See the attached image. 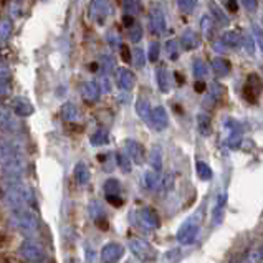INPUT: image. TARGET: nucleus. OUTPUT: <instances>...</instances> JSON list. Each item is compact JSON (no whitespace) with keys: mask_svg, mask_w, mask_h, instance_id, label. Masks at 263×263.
I'll return each mask as SVG.
<instances>
[{"mask_svg":"<svg viewBox=\"0 0 263 263\" xmlns=\"http://www.w3.org/2000/svg\"><path fill=\"white\" fill-rule=\"evenodd\" d=\"M202 28L207 32V35L210 33H214V30H212V20L209 19V17H204L202 19Z\"/></svg>","mask_w":263,"mask_h":263,"instance_id":"nucleus-9","label":"nucleus"},{"mask_svg":"<svg viewBox=\"0 0 263 263\" xmlns=\"http://www.w3.org/2000/svg\"><path fill=\"white\" fill-rule=\"evenodd\" d=\"M210 12H212V17L215 19V22L218 25H223V27H227V25L230 24V20H229V17L225 15V12L222 10L220 7L217 5L215 2H210Z\"/></svg>","mask_w":263,"mask_h":263,"instance_id":"nucleus-2","label":"nucleus"},{"mask_svg":"<svg viewBox=\"0 0 263 263\" xmlns=\"http://www.w3.org/2000/svg\"><path fill=\"white\" fill-rule=\"evenodd\" d=\"M242 2V5L247 8V12L250 14H255L257 8H258V0H240Z\"/></svg>","mask_w":263,"mask_h":263,"instance_id":"nucleus-6","label":"nucleus"},{"mask_svg":"<svg viewBox=\"0 0 263 263\" xmlns=\"http://www.w3.org/2000/svg\"><path fill=\"white\" fill-rule=\"evenodd\" d=\"M242 42L245 45V50H247L248 53H253V50H255V38H253L252 35H243Z\"/></svg>","mask_w":263,"mask_h":263,"instance_id":"nucleus-5","label":"nucleus"},{"mask_svg":"<svg viewBox=\"0 0 263 263\" xmlns=\"http://www.w3.org/2000/svg\"><path fill=\"white\" fill-rule=\"evenodd\" d=\"M253 32H255L257 40L260 42V47H262V50H263V33H262L260 27H258V25H253Z\"/></svg>","mask_w":263,"mask_h":263,"instance_id":"nucleus-10","label":"nucleus"},{"mask_svg":"<svg viewBox=\"0 0 263 263\" xmlns=\"http://www.w3.org/2000/svg\"><path fill=\"white\" fill-rule=\"evenodd\" d=\"M212 67H214V72H215L218 76H223L230 72V61L225 60V58H215L212 61Z\"/></svg>","mask_w":263,"mask_h":263,"instance_id":"nucleus-4","label":"nucleus"},{"mask_svg":"<svg viewBox=\"0 0 263 263\" xmlns=\"http://www.w3.org/2000/svg\"><path fill=\"white\" fill-rule=\"evenodd\" d=\"M262 90V81L260 78L257 76V74H250L248 76V81H247V86H245V96H250V93H252V98H250V101H255V98L258 96V93H260Z\"/></svg>","mask_w":263,"mask_h":263,"instance_id":"nucleus-1","label":"nucleus"},{"mask_svg":"<svg viewBox=\"0 0 263 263\" xmlns=\"http://www.w3.org/2000/svg\"><path fill=\"white\" fill-rule=\"evenodd\" d=\"M195 3H197V0H179V5L186 12H191L192 8L195 7Z\"/></svg>","mask_w":263,"mask_h":263,"instance_id":"nucleus-8","label":"nucleus"},{"mask_svg":"<svg viewBox=\"0 0 263 263\" xmlns=\"http://www.w3.org/2000/svg\"><path fill=\"white\" fill-rule=\"evenodd\" d=\"M195 73H197V74H199V73L204 74V73H205V67H204L202 63H197V65H195Z\"/></svg>","mask_w":263,"mask_h":263,"instance_id":"nucleus-12","label":"nucleus"},{"mask_svg":"<svg viewBox=\"0 0 263 263\" xmlns=\"http://www.w3.org/2000/svg\"><path fill=\"white\" fill-rule=\"evenodd\" d=\"M222 42L225 43V45H229L232 48H237L242 45V37H240L237 32H232V30H229V32H225L222 35Z\"/></svg>","mask_w":263,"mask_h":263,"instance_id":"nucleus-3","label":"nucleus"},{"mask_svg":"<svg viewBox=\"0 0 263 263\" xmlns=\"http://www.w3.org/2000/svg\"><path fill=\"white\" fill-rule=\"evenodd\" d=\"M227 8H229L232 14H235V12L239 10V5H237V0H229V2H227Z\"/></svg>","mask_w":263,"mask_h":263,"instance_id":"nucleus-11","label":"nucleus"},{"mask_svg":"<svg viewBox=\"0 0 263 263\" xmlns=\"http://www.w3.org/2000/svg\"><path fill=\"white\" fill-rule=\"evenodd\" d=\"M184 45H186L187 48H192V47L197 45V38L192 32H187L186 35H184Z\"/></svg>","mask_w":263,"mask_h":263,"instance_id":"nucleus-7","label":"nucleus"}]
</instances>
